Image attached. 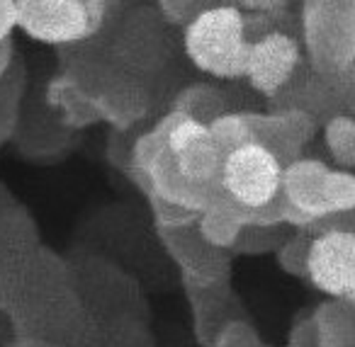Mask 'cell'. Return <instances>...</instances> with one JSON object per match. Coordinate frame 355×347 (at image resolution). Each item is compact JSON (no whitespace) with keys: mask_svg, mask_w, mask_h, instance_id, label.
Returning <instances> with one entry per match:
<instances>
[{"mask_svg":"<svg viewBox=\"0 0 355 347\" xmlns=\"http://www.w3.org/2000/svg\"><path fill=\"white\" fill-rule=\"evenodd\" d=\"M15 27H17V10L15 0H0V78L8 71L15 54Z\"/></svg>","mask_w":355,"mask_h":347,"instance_id":"obj_21","label":"cell"},{"mask_svg":"<svg viewBox=\"0 0 355 347\" xmlns=\"http://www.w3.org/2000/svg\"><path fill=\"white\" fill-rule=\"evenodd\" d=\"M285 229L290 226L277 224V226H258L248 224L241 229L236 243L232 248V255H266V253H277V248L282 245V240L290 233H285Z\"/></svg>","mask_w":355,"mask_h":347,"instance_id":"obj_17","label":"cell"},{"mask_svg":"<svg viewBox=\"0 0 355 347\" xmlns=\"http://www.w3.org/2000/svg\"><path fill=\"white\" fill-rule=\"evenodd\" d=\"M227 3L253 15H285L292 6V0H227Z\"/></svg>","mask_w":355,"mask_h":347,"instance_id":"obj_23","label":"cell"},{"mask_svg":"<svg viewBox=\"0 0 355 347\" xmlns=\"http://www.w3.org/2000/svg\"><path fill=\"white\" fill-rule=\"evenodd\" d=\"M12 340H17L15 323H12V313H10V308L0 306V347H8Z\"/></svg>","mask_w":355,"mask_h":347,"instance_id":"obj_24","label":"cell"},{"mask_svg":"<svg viewBox=\"0 0 355 347\" xmlns=\"http://www.w3.org/2000/svg\"><path fill=\"white\" fill-rule=\"evenodd\" d=\"M331 168L319 158H297L285 170V224L290 229H309L329 216Z\"/></svg>","mask_w":355,"mask_h":347,"instance_id":"obj_10","label":"cell"},{"mask_svg":"<svg viewBox=\"0 0 355 347\" xmlns=\"http://www.w3.org/2000/svg\"><path fill=\"white\" fill-rule=\"evenodd\" d=\"M300 27L316 73L336 78L355 64V0H304Z\"/></svg>","mask_w":355,"mask_h":347,"instance_id":"obj_7","label":"cell"},{"mask_svg":"<svg viewBox=\"0 0 355 347\" xmlns=\"http://www.w3.org/2000/svg\"><path fill=\"white\" fill-rule=\"evenodd\" d=\"M209 347H272L261 337V332L256 330L248 318H236V321L227 323L219 330V335L214 337V342Z\"/></svg>","mask_w":355,"mask_h":347,"instance_id":"obj_20","label":"cell"},{"mask_svg":"<svg viewBox=\"0 0 355 347\" xmlns=\"http://www.w3.org/2000/svg\"><path fill=\"white\" fill-rule=\"evenodd\" d=\"M321 347H355V303L326 299L311 311Z\"/></svg>","mask_w":355,"mask_h":347,"instance_id":"obj_13","label":"cell"},{"mask_svg":"<svg viewBox=\"0 0 355 347\" xmlns=\"http://www.w3.org/2000/svg\"><path fill=\"white\" fill-rule=\"evenodd\" d=\"M314 233L306 229H292V233L282 240V245L277 248V265L282 267V272L290 277L306 279V260H309V245Z\"/></svg>","mask_w":355,"mask_h":347,"instance_id":"obj_18","label":"cell"},{"mask_svg":"<svg viewBox=\"0 0 355 347\" xmlns=\"http://www.w3.org/2000/svg\"><path fill=\"white\" fill-rule=\"evenodd\" d=\"M198 226L209 243L217 245V248H222V250H229V253H232L234 243H236L239 233H241V229H243L241 221L232 219V216L224 214V211H219V209L202 211Z\"/></svg>","mask_w":355,"mask_h":347,"instance_id":"obj_19","label":"cell"},{"mask_svg":"<svg viewBox=\"0 0 355 347\" xmlns=\"http://www.w3.org/2000/svg\"><path fill=\"white\" fill-rule=\"evenodd\" d=\"M163 253L173 260L178 274L193 282H229L232 253L212 245L200 231L198 221L175 229H156Z\"/></svg>","mask_w":355,"mask_h":347,"instance_id":"obj_9","label":"cell"},{"mask_svg":"<svg viewBox=\"0 0 355 347\" xmlns=\"http://www.w3.org/2000/svg\"><path fill=\"white\" fill-rule=\"evenodd\" d=\"M285 347H321L319 342V332H316L314 318L302 316L292 323L290 332H287V345Z\"/></svg>","mask_w":355,"mask_h":347,"instance_id":"obj_22","label":"cell"},{"mask_svg":"<svg viewBox=\"0 0 355 347\" xmlns=\"http://www.w3.org/2000/svg\"><path fill=\"white\" fill-rule=\"evenodd\" d=\"M183 49L190 64L222 80H243L251 51L248 12L232 3L205 8L183 30Z\"/></svg>","mask_w":355,"mask_h":347,"instance_id":"obj_4","label":"cell"},{"mask_svg":"<svg viewBox=\"0 0 355 347\" xmlns=\"http://www.w3.org/2000/svg\"><path fill=\"white\" fill-rule=\"evenodd\" d=\"M66 263L93 326L122 318L151 323L146 287L134 277V272L100 253H76L66 258Z\"/></svg>","mask_w":355,"mask_h":347,"instance_id":"obj_5","label":"cell"},{"mask_svg":"<svg viewBox=\"0 0 355 347\" xmlns=\"http://www.w3.org/2000/svg\"><path fill=\"white\" fill-rule=\"evenodd\" d=\"M185 299L193 318V335L200 347H209L227 323L236 318H248L243 303L229 282H193L180 277Z\"/></svg>","mask_w":355,"mask_h":347,"instance_id":"obj_11","label":"cell"},{"mask_svg":"<svg viewBox=\"0 0 355 347\" xmlns=\"http://www.w3.org/2000/svg\"><path fill=\"white\" fill-rule=\"evenodd\" d=\"M350 301H353V303H355V289H353V296H350Z\"/></svg>","mask_w":355,"mask_h":347,"instance_id":"obj_26","label":"cell"},{"mask_svg":"<svg viewBox=\"0 0 355 347\" xmlns=\"http://www.w3.org/2000/svg\"><path fill=\"white\" fill-rule=\"evenodd\" d=\"M173 109H180V112L190 114V117L200 119L205 124H212L214 119L229 112L224 107V98H217V90L207 88V85H195V88H188L185 93H180L175 103H173Z\"/></svg>","mask_w":355,"mask_h":347,"instance_id":"obj_16","label":"cell"},{"mask_svg":"<svg viewBox=\"0 0 355 347\" xmlns=\"http://www.w3.org/2000/svg\"><path fill=\"white\" fill-rule=\"evenodd\" d=\"M324 141L338 168L355 170V117L336 114L324 124Z\"/></svg>","mask_w":355,"mask_h":347,"instance_id":"obj_15","label":"cell"},{"mask_svg":"<svg viewBox=\"0 0 355 347\" xmlns=\"http://www.w3.org/2000/svg\"><path fill=\"white\" fill-rule=\"evenodd\" d=\"M146 0H15L17 27L54 49H88L112 39Z\"/></svg>","mask_w":355,"mask_h":347,"instance_id":"obj_3","label":"cell"},{"mask_svg":"<svg viewBox=\"0 0 355 347\" xmlns=\"http://www.w3.org/2000/svg\"><path fill=\"white\" fill-rule=\"evenodd\" d=\"M222 151L209 124L171 107L134 139L127 177L144 197L156 192L180 206L207 211Z\"/></svg>","mask_w":355,"mask_h":347,"instance_id":"obj_1","label":"cell"},{"mask_svg":"<svg viewBox=\"0 0 355 347\" xmlns=\"http://www.w3.org/2000/svg\"><path fill=\"white\" fill-rule=\"evenodd\" d=\"M78 347H156L151 323L122 318V321L93 326Z\"/></svg>","mask_w":355,"mask_h":347,"instance_id":"obj_14","label":"cell"},{"mask_svg":"<svg viewBox=\"0 0 355 347\" xmlns=\"http://www.w3.org/2000/svg\"><path fill=\"white\" fill-rule=\"evenodd\" d=\"M17 337L51 342L61 347H78L93 330L76 292L66 258L40 253L22 292L10 306Z\"/></svg>","mask_w":355,"mask_h":347,"instance_id":"obj_2","label":"cell"},{"mask_svg":"<svg viewBox=\"0 0 355 347\" xmlns=\"http://www.w3.org/2000/svg\"><path fill=\"white\" fill-rule=\"evenodd\" d=\"M37 243L30 224L6 214L0 219V306L10 308L22 284L27 282L37 263Z\"/></svg>","mask_w":355,"mask_h":347,"instance_id":"obj_12","label":"cell"},{"mask_svg":"<svg viewBox=\"0 0 355 347\" xmlns=\"http://www.w3.org/2000/svg\"><path fill=\"white\" fill-rule=\"evenodd\" d=\"M8 347H61V345H51V342H42V340H30V337H17V340H12Z\"/></svg>","mask_w":355,"mask_h":347,"instance_id":"obj_25","label":"cell"},{"mask_svg":"<svg viewBox=\"0 0 355 347\" xmlns=\"http://www.w3.org/2000/svg\"><path fill=\"white\" fill-rule=\"evenodd\" d=\"M285 15H253V12H248L251 51H248L243 80L256 93L270 100L272 105L309 69L302 32L297 35L295 30H290L282 22Z\"/></svg>","mask_w":355,"mask_h":347,"instance_id":"obj_6","label":"cell"},{"mask_svg":"<svg viewBox=\"0 0 355 347\" xmlns=\"http://www.w3.org/2000/svg\"><path fill=\"white\" fill-rule=\"evenodd\" d=\"M306 279L329 299H350L355 289V216H326L311 226Z\"/></svg>","mask_w":355,"mask_h":347,"instance_id":"obj_8","label":"cell"}]
</instances>
